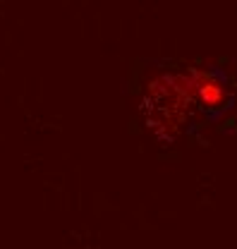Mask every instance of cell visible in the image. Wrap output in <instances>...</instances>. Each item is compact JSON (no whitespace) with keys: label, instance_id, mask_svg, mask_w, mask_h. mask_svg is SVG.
<instances>
[{"label":"cell","instance_id":"obj_1","mask_svg":"<svg viewBox=\"0 0 237 249\" xmlns=\"http://www.w3.org/2000/svg\"><path fill=\"white\" fill-rule=\"evenodd\" d=\"M189 87H192V91L197 93V98H199L204 106H208V108L220 106L223 98H225L223 84H220L216 77L206 74V72H192V77H189Z\"/></svg>","mask_w":237,"mask_h":249}]
</instances>
